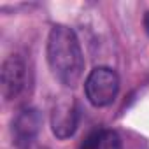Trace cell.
<instances>
[{"mask_svg":"<svg viewBox=\"0 0 149 149\" xmlns=\"http://www.w3.org/2000/svg\"><path fill=\"white\" fill-rule=\"evenodd\" d=\"M47 63L53 76L65 86H76L84 70V56L79 39L72 28L54 25L47 37Z\"/></svg>","mask_w":149,"mask_h":149,"instance_id":"6da1fadb","label":"cell"},{"mask_svg":"<svg viewBox=\"0 0 149 149\" xmlns=\"http://www.w3.org/2000/svg\"><path fill=\"white\" fill-rule=\"evenodd\" d=\"M84 91L95 107H105L114 102L119 91L118 74L109 67H97L90 72L84 83Z\"/></svg>","mask_w":149,"mask_h":149,"instance_id":"7a4b0ae2","label":"cell"},{"mask_svg":"<svg viewBox=\"0 0 149 149\" xmlns=\"http://www.w3.org/2000/svg\"><path fill=\"white\" fill-rule=\"evenodd\" d=\"M26 83V65L21 56L11 54L4 60L0 68V84H2V95L6 100L16 98Z\"/></svg>","mask_w":149,"mask_h":149,"instance_id":"3957f363","label":"cell"},{"mask_svg":"<svg viewBox=\"0 0 149 149\" xmlns=\"http://www.w3.org/2000/svg\"><path fill=\"white\" fill-rule=\"evenodd\" d=\"M79 114L72 97H61L51 112V130L58 139H68L77 128Z\"/></svg>","mask_w":149,"mask_h":149,"instance_id":"277c9868","label":"cell"},{"mask_svg":"<svg viewBox=\"0 0 149 149\" xmlns=\"http://www.w3.org/2000/svg\"><path fill=\"white\" fill-rule=\"evenodd\" d=\"M40 123H42V118H40L39 111H35V109L21 111L13 123V135H14L16 144L28 146L35 139L37 132L40 128Z\"/></svg>","mask_w":149,"mask_h":149,"instance_id":"5b68a950","label":"cell"},{"mask_svg":"<svg viewBox=\"0 0 149 149\" xmlns=\"http://www.w3.org/2000/svg\"><path fill=\"white\" fill-rule=\"evenodd\" d=\"M98 149H121L119 135L116 132H112V130H102Z\"/></svg>","mask_w":149,"mask_h":149,"instance_id":"8992f818","label":"cell"},{"mask_svg":"<svg viewBox=\"0 0 149 149\" xmlns=\"http://www.w3.org/2000/svg\"><path fill=\"white\" fill-rule=\"evenodd\" d=\"M100 135H102V130H95L91 132L81 144V149H98V144H100Z\"/></svg>","mask_w":149,"mask_h":149,"instance_id":"52a82bcc","label":"cell"},{"mask_svg":"<svg viewBox=\"0 0 149 149\" xmlns=\"http://www.w3.org/2000/svg\"><path fill=\"white\" fill-rule=\"evenodd\" d=\"M144 28L149 33V13H146V16H144Z\"/></svg>","mask_w":149,"mask_h":149,"instance_id":"ba28073f","label":"cell"}]
</instances>
